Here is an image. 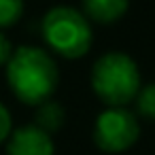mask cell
Segmentation results:
<instances>
[{
  "mask_svg": "<svg viewBox=\"0 0 155 155\" xmlns=\"http://www.w3.org/2000/svg\"><path fill=\"white\" fill-rule=\"evenodd\" d=\"M64 119H66V113H64L62 104L55 102L53 98L45 100L43 104L36 106V121H34V125H38L41 130H45L47 134L58 132L64 125Z\"/></svg>",
  "mask_w": 155,
  "mask_h": 155,
  "instance_id": "obj_7",
  "label": "cell"
},
{
  "mask_svg": "<svg viewBox=\"0 0 155 155\" xmlns=\"http://www.w3.org/2000/svg\"><path fill=\"white\" fill-rule=\"evenodd\" d=\"M142 87L138 64L121 51L104 53L91 68V89L106 106H127Z\"/></svg>",
  "mask_w": 155,
  "mask_h": 155,
  "instance_id": "obj_2",
  "label": "cell"
},
{
  "mask_svg": "<svg viewBox=\"0 0 155 155\" xmlns=\"http://www.w3.org/2000/svg\"><path fill=\"white\" fill-rule=\"evenodd\" d=\"M138 136V117L125 106H108L94 123V142L104 153H123L136 144Z\"/></svg>",
  "mask_w": 155,
  "mask_h": 155,
  "instance_id": "obj_4",
  "label": "cell"
},
{
  "mask_svg": "<svg viewBox=\"0 0 155 155\" xmlns=\"http://www.w3.org/2000/svg\"><path fill=\"white\" fill-rule=\"evenodd\" d=\"M7 81L17 100L30 106H38L53 98L60 72L58 64L45 49L24 45L13 51L7 64Z\"/></svg>",
  "mask_w": 155,
  "mask_h": 155,
  "instance_id": "obj_1",
  "label": "cell"
},
{
  "mask_svg": "<svg viewBox=\"0 0 155 155\" xmlns=\"http://www.w3.org/2000/svg\"><path fill=\"white\" fill-rule=\"evenodd\" d=\"M13 47H11V43H9V38L0 32V66H7L9 64V60H11V55H13Z\"/></svg>",
  "mask_w": 155,
  "mask_h": 155,
  "instance_id": "obj_11",
  "label": "cell"
},
{
  "mask_svg": "<svg viewBox=\"0 0 155 155\" xmlns=\"http://www.w3.org/2000/svg\"><path fill=\"white\" fill-rule=\"evenodd\" d=\"M24 15V0H0V30L15 26Z\"/></svg>",
  "mask_w": 155,
  "mask_h": 155,
  "instance_id": "obj_9",
  "label": "cell"
},
{
  "mask_svg": "<svg viewBox=\"0 0 155 155\" xmlns=\"http://www.w3.org/2000/svg\"><path fill=\"white\" fill-rule=\"evenodd\" d=\"M41 30L47 47L66 60H79L91 49L94 34L89 19L83 11L72 7L49 9L43 17Z\"/></svg>",
  "mask_w": 155,
  "mask_h": 155,
  "instance_id": "obj_3",
  "label": "cell"
},
{
  "mask_svg": "<svg viewBox=\"0 0 155 155\" xmlns=\"http://www.w3.org/2000/svg\"><path fill=\"white\" fill-rule=\"evenodd\" d=\"M136 113L149 121H155V83H149V85H142L136 100Z\"/></svg>",
  "mask_w": 155,
  "mask_h": 155,
  "instance_id": "obj_8",
  "label": "cell"
},
{
  "mask_svg": "<svg viewBox=\"0 0 155 155\" xmlns=\"http://www.w3.org/2000/svg\"><path fill=\"white\" fill-rule=\"evenodd\" d=\"M7 155H55V144L51 134L32 123L11 132Z\"/></svg>",
  "mask_w": 155,
  "mask_h": 155,
  "instance_id": "obj_5",
  "label": "cell"
},
{
  "mask_svg": "<svg viewBox=\"0 0 155 155\" xmlns=\"http://www.w3.org/2000/svg\"><path fill=\"white\" fill-rule=\"evenodd\" d=\"M13 132V121H11V113L7 110V106L0 102V142H5Z\"/></svg>",
  "mask_w": 155,
  "mask_h": 155,
  "instance_id": "obj_10",
  "label": "cell"
},
{
  "mask_svg": "<svg viewBox=\"0 0 155 155\" xmlns=\"http://www.w3.org/2000/svg\"><path fill=\"white\" fill-rule=\"evenodd\" d=\"M81 5L87 19L98 24H113L125 15L130 0H81Z\"/></svg>",
  "mask_w": 155,
  "mask_h": 155,
  "instance_id": "obj_6",
  "label": "cell"
}]
</instances>
